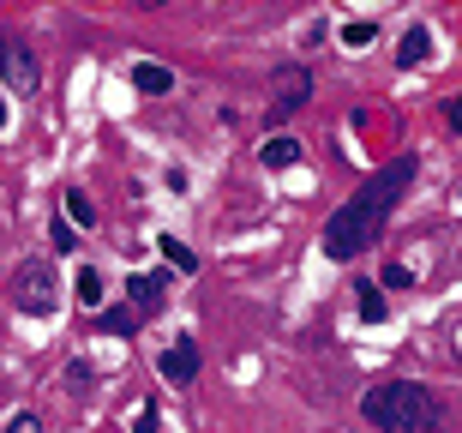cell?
Returning <instances> with one entry per match:
<instances>
[{
  "mask_svg": "<svg viewBox=\"0 0 462 433\" xmlns=\"http://www.w3.org/2000/svg\"><path fill=\"white\" fill-rule=\"evenodd\" d=\"M258 163H264V169H294V163H300V139H282V133H276V139H264Z\"/></svg>",
  "mask_w": 462,
  "mask_h": 433,
  "instance_id": "cell-9",
  "label": "cell"
},
{
  "mask_svg": "<svg viewBox=\"0 0 462 433\" xmlns=\"http://www.w3.org/2000/svg\"><path fill=\"white\" fill-rule=\"evenodd\" d=\"M414 156H396V163H384V169L366 181V187L348 199L337 217L325 223V253L330 259H360L366 247H378V235H384V217L396 211V199H402V187L414 181Z\"/></svg>",
  "mask_w": 462,
  "mask_h": 433,
  "instance_id": "cell-1",
  "label": "cell"
},
{
  "mask_svg": "<svg viewBox=\"0 0 462 433\" xmlns=\"http://www.w3.org/2000/svg\"><path fill=\"white\" fill-rule=\"evenodd\" d=\"M156 367H162V380H169V385H192V380H199V344H192V337H174Z\"/></svg>",
  "mask_w": 462,
  "mask_h": 433,
  "instance_id": "cell-7",
  "label": "cell"
},
{
  "mask_svg": "<svg viewBox=\"0 0 462 433\" xmlns=\"http://www.w3.org/2000/svg\"><path fill=\"white\" fill-rule=\"evenodd\" d=\"M156 247H162V259H169L174 271H187V278H192V271H199V253H192V247L180 241V235H162V241H156Z\"/></svg>",
  "mask_w": 462,
  "mask_h": 433,
  "instance_id": "cell-11",
  "label": "cell"
},
{
  "mask_svg": "<svg viewBox=\"0 0 462 433\" xmlns=\"http://www.w3.org/2000/svg\"><path fill=\"white\" fill-rule=\"evenodd\" d=\"M67 385H72V398H85V385H90V367H85V362H72V367H67Z\"/></svg>",
  "mask_w": 462,
  "mask_h": 433,
  "instance_id": "cell-20",
  "label": "cell"
},
{
  "mask_svg": "<svg viewBox=\"0 0 462 433\" xmlns=\"http://www.w3.org/2000/svg\"><path fill=\"white\" fill-rule=\"evenodd\" d=\"M445 121H450V133L462 139V97H450V103H445Z\"/></svg>",
  "mask_w": 462,
  "mask_h": 433,
  "instance_id": "cell-22",
  "label": "cell"
},
{
  "mask_svg": "<svg viewBox=\"0 0 462 433\" xmlns=\"http://www.w3.org/2000/svg\"><path fill=\"white\" fill-rule=\"evenodd\" d=\"M133 85L144 90V97H169V90H174V72L156 67V61H138V67H133Z\"/></svg>",
  "mask_w": 462,
  "mask_h": 433,
  "instance_id": "cell-8",
  "label": "cell"
},
{
  "mask_svg": "<svg viewBox=\"0 0 462 433\" xmlns=\"http://www.w3.org/2000/svg\"><path fill=\"white\" fill-rule=\"evenodd\" d=\"M138 325H144V319H138L133 307H108V313H103V331H115V337H133Z\"/></svg>",
  "mask_w": 462,
  "mask_h": 433,
  "instance_id": "cell-14",
  "label": "cell"
},
{
  "mask_svg": "<svg viewBox=\"0 0 462 433\" xmlns=\"http://www.w3.org/2000/svg\"><path fill=\"white\" fill-rule=\"evenodd\" d=\"M162 301H169V278L156 271V278H126V307L138 313V319H151V313H162Z\"/></svg>",
  "mask_w": 462,
  "mask_h": 433,
  "instance_id": "cell-6",
  "label": "cell"
},
{
  "mask_svg": "<svg viewBox=\"0 0 462 433\" xmlns=\"http://www.w3.org/2000/svg\"><path fill=\"white\" fill-rule=\"evenodd\" d=\"M67 223H72V229H90V223H97V205H90V193H79V187L67 193Z\"/></svg>",
  "mask_w": 462,
  "mask_h": 433,
  "instance_id": "cell-12",
  "label": "cell"
},
{
  "mask_svg": "<svg viewBox=\"0 0 462 433\" xmlns=\"http://www.w3.org/2000/svg\"><path fill=\"white\" fill-rule=\"evenodd\" d=\"M427 54H432V36H427V24H409V31H402V49H396V61H402V67H420Z\"/></svg>",
  "mask_w": 462,
  "mask_h": 433,
  "instance_id": "cell-10",
  "label": "cell"
},
{
  "mask_svg": "<svg viewBox=\"0 0 462 433\" xmlns=\"http://www.w3.org/2000/svg\"><path fill=\"white\" fill-rule=\"evenodd\" d=\"M307 97H312V72L307 67H282L271 79V121H289L294 108H307Z\"/></svg>",
  "mask_w": 462,
  "mask_h": 433,
  "instance_id": "cell-5",
  "label": "cell"
},
{
  "mask_svg": "<svg viewBox=\"0 0 462 433\" xmlns=\"http://www.w3.org/2000/svg\"><path fill=\"white\" fill-rule=\"evenodd\" d=\"M0 433H49V428H42V416H36V409H18V416L6 421Z\"/></svg>",
  "mask_w": 462,
  "mask_h": 433,
  "instance_id": "cell-17",
  "label": "cell"
},
{
  "mask_svg": "<svg viewBox=\"0 0 462 433\" xmlns=\"http://www.w3.org/2000/svg\"><path fill=\"white\" fill-rule=\"evenodd\" d=\"M0 85H13V97H36V85H42V67H36V54L24 36H0Z\"/></svg>",
  "mask_w": 462,
  "mask_h": 433,
  "instance_id": "cell-4",
  "label": "cell"
},
{
  "mask_svg": "<svg viewBox=\"0 0 462 433\" xmlns=\"http://www.w3.org/2000/svg\"><path fill=\"white\" fill-rule=\"evenodd\" d=\"M0 127H6V103H0Z\"/></svg>",
  "mask_w": 462,
  "mask_h": 433,
  "instance_id": "cell-23",
  "label": "cell"
},
{
  "mask_svg": "<svg viewBox=\"0 0 462 433\" xmlns=\"http://www.w3.org/2000/svg\"><path fill=\"white\" fill-rule=\"evenodd\" d=\"M360 416L378 433H439L445 428V403L420 380H384L360 398Z\"/></svg>",
  "mask_w": 462,
  "mask_h": 433,
  "instance_id": "cell-2",
  "label": "cell"
},
{
  "mask_svg": "<svg viewBox=\"0 0 462 433\" xmlns=\"http://www.w3.org/2000/svg\"><path fill=\"white\" fill-rule=\"evenodd\" d=\"M162 428V421H156V403H144V409H138V421H133V433H156Z\"/></svg>",
  "mask_w": 462,
  "mask_h": 433,
  "instance_id": "cell-21",
  "label": "cell"
},
{
  "mask_svg": "<svg viewBox=\"0 0 462 433\" xmlns=\"http://www.w3.org/2000/svg\"><path fill=\"white\" fill-rule=\"evenodd\" d=\"M409 283H414V271H409V265H384V289H409Z\"/></svg>",
  "mask_w": 462,
  "mask_h": 433,
  "instance_id": "cell-18",
  "label": "cell"
},
{
  "mask_svg": "<svg viewBox=\"0 0 462 433\" xmlns=\"http://www.w3.org/2000/svg\"><path fill=\"white\" fill-rule=\"evenodd\" d=\"M373 36H378V24H373V18H355V24H343V49H366Z\"/></svg>",
  "mask_w": 462,
  "mask_h": 433,
  "instance_id": "cell-16",
  "label": "cell"
},
{
  "mask_svg": "<svg viewBox=\"0 0 462 433\" xmlns=\"http://www.w3.org/2000/svg\"><path fill=\"white\" fill-rule=\"evenodd\" d=\"M384 289H373V283H366V289H360V319H366V325H384Z\"/></svg>",
  "mask_w": 462,
  "mask_h": 433,
  "instance_id": "cell-15",
  "label": "cell"
},
{
  "mask_svg": "<svg viewBox=\"0 0 462 433\" xmlns=\"http://www.w3.org/2000/svg\"><path fill=\"white\" fill-rule=\"evenodd\" d=\"M72 289H79V301H85V307H103V271H97V265H85Z\"/></svg>",
  "mask_w": 462,
  "mask_h": 433,
  "instance_id": "cell-13",
  "label": "cell"
},
{
  "mask_svg": "<svg viewBox=\"0 0 462 433\" xmlns=\"http://www.w3.org/2000/svg\"><path fill=\"white\" fill-rule=\"evenodd\" d=\"M6 295H13L18 313H36V319H42V313L60 307V278H54L42 259H24V265L13 271V283H6Z\"/></svg>",
  "mask_w": 462,
  "mask_h": 433,
  "instance_id": "cell-3",
  "label": "cell"
},
{
  "mask_svg": "<svg viewBox=\"0 0 462 433\" xmlns=\"http://www.w3.org/2000/svg\"><path fill=\"white\" fill-rule=\"evenodd\" d=\"M49 235H54V247H60V253H67V247H79V229H72V223H60V217H54V229H49Z\"/></svg>",
  "mask_w": 462,
  "mask_h": 433,
  "instance_id": "cell-19",
  "label": "cell"
}]
</instances>
